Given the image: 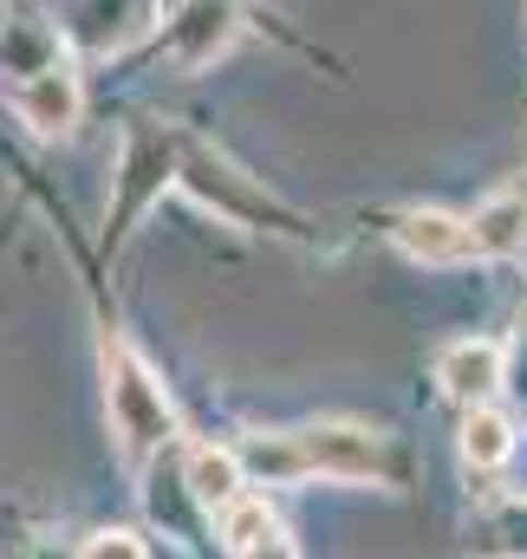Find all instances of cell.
Segmentation results:
<instances>
[{
	"label": "cell",
	"instance_id": "cell-10",
	"mask_svg": "<svg viewBox=\"0 0 527 559\" xmlns=\"http://www.w3.org/2000/svg\"><path fill=\"white\" fill-rule=\"evenodd\" d=\"M215 521H222V547H229V554H248V547H261L267 534H280V527H273V508H267L261 495H235Z\"/></svg>",
	"mask_w": 527,
	"mask_h": 559
},
{
	"label": "cell",
	"instance_id": "cell-2",
	"mask_svg": "<svg viewBox=\"0 0 527 559\" xmlns=\"http://www.w3.org/2000/svg\"><path fill=\"white\" fill-rule=\"evenodd\" d=\"M300 449H306V468L332 475V481H378L385 475V436H372L359 423H306Z\"/></svg>",
	"mask_w": 527,
	"mask_h": 559
},
{
	"label": "cell",
	"instance_id": "cell-3",
	"mask_svg": "<svg viewBox=\"0 0 527 559\" xmlns=\"http://www.w3.org/2000/svg\"><path fill=\"white\" fill-rule=\"evenodd\" d=\"M13 111L39 131V138H66L72 124H79V111H85V92H79V72L66 66V59H52V66H39V72H26L20 85H13Z\"/></svg>",
	"mask_w": 527,
	"mask_h": 559
},
{
	"label": "cell",
	"instance_id": "cell-7",
	"mask_svg": "<svg viewBox=\"0 0 527 559\" xmlns=\"http://www.w3.org/2000/svg\"><path fill=\"white\" fill-rule=\"evenodd\" d=\"M242 455L235 449H215V442H202V449H189V462H183V488H189V501L196 508H209V514H222L235 495H242Z\"/></svg>",
	"mask_w": 527,
	"mask_h": 559
},
{
	"label": "cell",
	"instance_id": "cell-4",
	"mask_svg": "<svg viewBox=\"0 0 527 559\" xmlns=\"http://www.w3.org/2000/svg\"><path fill=\"white\" fill-rule=\"evenodd\" d=\"M436 384H443V397H456L462 411L495 404V391L508 384V358H502L495 338H456V345L436 352Z\"/></svg>",
	"mask_w": 527,
	"mask_h": 559
},
{
	"label": "cell",
	"instance_id": "cell-8",
	"mask_svg": "<svg viewBox=\"0 0 527 559\" xmlns=\"http://www.w3.org/2000/svg\"><path fill=\"white\" fill-rule=\"evenodd\" d=\"M235 455H242L248 475H261L267 488H286V481H306L313 475L306 468V449H300V429H286V436H248Z\"/></svg>",
	"mask_w": 527,
	"mask_h": 559
},
{
	"label": "cell",
	"instance_id": "cell-1",
	"mask_svg": "<svg viewBox=\"0 0 527 559\" xmlns=\"http://www.w3.org/2000/svg\"><path fill=\"white\" fill-rule=\"evenodd\" d=\"M105 411H112V436H118V449H125L131 462L156 455V449L176 436V411H169L163 378L137 358L125 338L105 345Z\"/></svg>",
	"mask_w": 527,
	"mask_h": 559
},
{
	"label": "cell",
	"instance_id": "cell-6",
	"mask_svg": "<svg viewBox=\"0 0 527 559\" xmlns=\"http://www.w3.org/2000/svg\"><path fill=\"white\" fill-rule=\"evenodd\" d=\"M469 241L482 261H515L527 254V195H489L469 215Z\"/></svg>",
	"mask_w": 527,
	"mask_h": 559
},
{
	"label": "cell",
	"instance_id": "cell-13",
	"mask_svg": "<svg viewBox=\"0 0 527 559\" xmlns=\"http://www.w3.org/2000/svg\"><path fill=\"white\" fill-rule=\"evenodd\" d=\"M235 559H300V554H293V540H286V534H267L261 547H248V554H235Z\"/></svg>",
	"mask_w": 527,
	"mask_h": 559
},
{
	"label": "cell",
	"instance_id": "cell-11",
	"mask_svg": "<svg viewBox=\"0 0 527 559\" xmlns=\"http://www.w3.org/2000/svg\"><path fill=\"white\" fill-rule=\"evenodd\" d=\"M189 26L202 33V39H196V66H202V59H215V46H222V39H229V26H235V0H189V7L176 13L169 39H176V33H189Z\"/></svg>",
	"mask_w": 527,
	"mask_h": 559
},
{
	"label": "cell",
	"instance_id": "cell-5",
	"mask_svg": "<svg viewBox=\"0 0 527 559\" xmlns=\"http://www.w3.org/2000/svg\"><path fill=\"white\" fill-rule=\"evenodd\" d=\"M397 248H403L410 261H423V267H456V261L476 254L469 222H456V215H443V209H410V215L397 222Z\"/></svg>",
	"mask_w": 527,
	"mask_h": 559
},
{
	"label": "cell",
	"instance_id": "cell-9",
	"mask_svg": "<svg viewBox=\"0 0 527 559\" xmlns=\"http://www.w3.org/2000/svg\"><path fill=\"white\" fill-rule=\"evenodd\" d=\"M515 455V417L495 411V404H476L462 417V462L469 468H502Z\"/></svg>",
	"mask_w": 527,
	"mask_h": 559
},
{
	"label": "cell",
	"instance_id": "cell-14",
	"mask_svg": "<svg viewBox=\"0 0 527 559\" xmlns=\"http://www.w3.org/2000/svg\"><path fill=\"white\" fill-rule=\"evenodd\" d=\"M515 378H522L515 391L527 397V319H522V332H515Z\"/></svg>",
	"mask_w": 527,
	"mask_h": 559
},
{
	"label": "cell",
	"instance_id": "cell-12",
	"mask_svg": "<svg viewBox=\"0 0 527 559\" xmlns=\"http://www.w3.org/2000/svg\"><path fill=\"white\" fill-rule=\"evenodd\" d=\"M79 559H150V554H143V540H137V534L105 527V534H92V540L79 547Z\"/></svg>",
	"mask_w": 527,
	"mask_h": 559
}]
</instances>
